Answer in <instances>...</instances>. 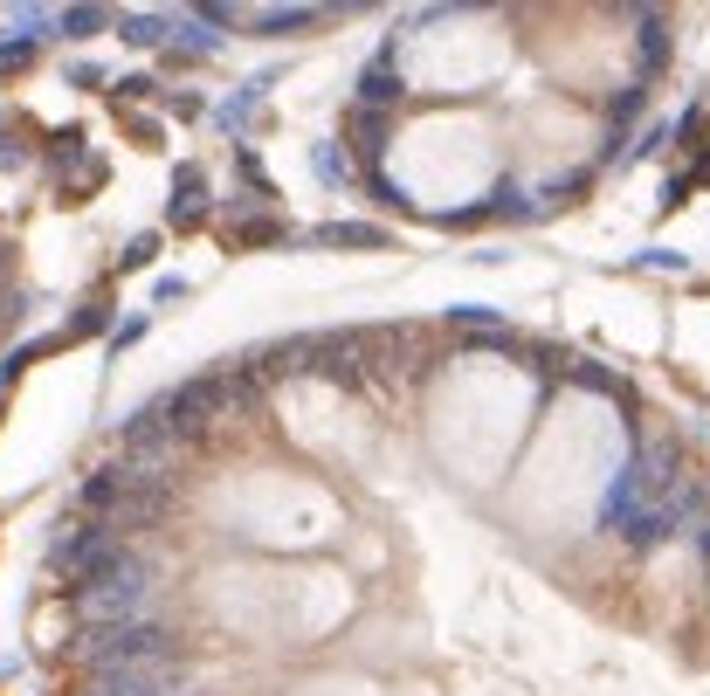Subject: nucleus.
Listing matches in <instances>:
<instances>
[{"label":"nucleus","mask_w":710,"mask_h":696,"mask_svg":"<svg viewBox=\"0 0 710 696\" xmlns=\"http://www.w3.org/2000/svg\"><path fill=\"white\" fill-rule=\"evenodd\" d=\"M0 269H8V248H0Z\"/></svg>","instance_id":"nucleus-12"},{"label":"nucleus","mask_w":710,"mask_h":696,"mask_svg":"<svg viewBox=\"0 0 710 696\" xmlns=\"http://www.w3.org/2000/svg\"><path fill=\"white\" fill-rule=\"evenodd\" d=\"M145 97H152V76H124L118 84V104H145Z\"/></svg>","instance_id":"nucleus-11"},{"label":"nucleus","mask_w":710,"mask_h":696,"mask_svg":"<svg viewBox=\"0 0 710 696\" xmlns=\"http://www.w3.org/2000/svg\"><path fill=\"white\" fill-rule=\"evenodd\" d=\"M84 662L97 669H139V662H173V634L160 621H124V628H90Z\"/></svg>","instance_id":"nucleus-3"},{"label":"nucleus","mask_w":710,"mask_h":696,"mask_svg":"<svg viewBox=\"0 0 710 696\" xmlns=\"http://www.w3.org/2000/svg\"><path fill=\"white\" fill-rule=\"evenodd\" d=\"M346 124H352V132H359V139H365V145H359V152H380V139H386V124H393V118H386V111H365V104H359V111H352V118H346Z\"/></svg>","instance_id":"nucleus-5"},{"label":"nucleus","mask_w":710,"mask_h":696,"mask_svg":"<svg viewBox=\"0 0 710 696\" xmlns=\"http://www.w3.org/2000/svg\"><path fill=\"white\" fill-rule=\"evenodd\" d=\"M697 504H703V489L682 476V462L676 449H642L635 462H627V476L608 489V518L635 538V545H655V538H669L697 518Z\"/></svg>","instance_id":"nucleus-1"},{"label":"nucleus","mask_w":710,"mask_h":696,"mask_svg":"<svg viewBox=\"0 0 710 696\" xmlns=\"http://www.w3.org/2000/svg\"><path fill=\"white\" fill-rule=\"evenodd\" d=\"M42 352H56V339H35V345H21V352H8V358H0V379H14V373H29L35 366V358Z\"/></svg>","instance_id":"nucleus-6"},{"label":"nucleus","mask_w":710,"mask_h":696,"mask_svg":"<svg viewBox=\"0 0 710 696\" xmlns=\"http://www.w3.org/2000/svg\"><path fill=\"white\" fill-rule=\"evenodd\" d=\"M56 29L63 35H90V29H103V14L97 8H69V14H56Z\"/></svg>","instance_id":"nucleus-8"},{"label":"nucleus","mask_w":710,"mask_h":696,"mask_svg":"<svg viewBox=\"0 0 710 696\" xmlns=\"http://www.w3.org/2000/svg\"><path fill=\"white\" fill-rule=\"evenodd\" d=\"M152 607V573L124 545L103 552L84 579H76V614H84L90 628H124V621H145Z\"/></svg>","instance_id":"nucleus-2"},{"label":"nucleus","mask_w":710,"mask_h":696,"mask_svg":"<svg viewBox=\"0 0 710 696\" xmlns=\"http://www.w3.org/2000/svg\"><path fill=\"white\" fill-rule=\"evenodd\" d=\"M703 545H710V538H703Z\"/></svg>","instance_id":"nucleus-13"},{"label":"nucleus","mask_w":710,"mask_h":696,"mask_svg":"<svg viewBox=\"0 0 710 696\" xmlns=\"http://www.w3.org/2000/svg\"><path fill=\"white\" fill-rule=\"evenodd\" d=\"M152 255H160V235H139V242H131V248H124V269H145V263H152Z\"/></svg>","instance_id":"nucleus-10"},{"label":"nucleus","mask_w":710,"mask_h":696,"mask_svg":"<svg viewBox=\"0 0 710 696\" xmlns=\"http://www.w3.org/2000/svg\"><path fill=\"white\" fill-rule=\"evenodd\" d=\"M200 208H207V179L187 166V173L173 179V221H179V228H194V221H200Z\"/></svg>","instance_id":"nucleus-4"},{"label":"nucleus","mask_w":710,"mask_h":696,"mask_svg":"<svg viewBox=\"0 0 710 696\" xmlns=\"http://www.w3.org/2000/svg\"><path fill=\"white\" fill-rule=\"evenodd\" d=\"M103 324H111V311H103V303H90V311H84V318H76V324L63 331V339H56V345H69V339H97V331H103Z\"/></svg>","instance_id":"nucleus-7"},{"label":"nucleus","mask_w":710,"mask_h":696,"mask_svg":"<svg viewBox=\"0 0 710 696\" xmlns=\"http://www.w3.org/2000/svg\"><path fill=\"white\" fill-rule=\"evenodd\" d=\"M35 56V35H21V42H0V69H21Z\"/></svg>","instance_id":"nucleus-9"}]
</instances>
